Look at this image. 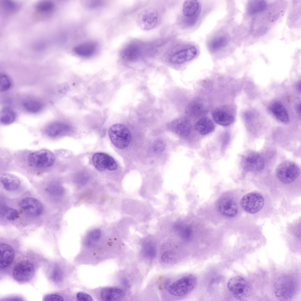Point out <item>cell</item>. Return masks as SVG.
Here are the masks:
<instances>
[{"label": "cell", "instance_id": "1", "mask_svg": "<svg viewBox=\"0 0 301 301\" xmlns=\"http://www.w3.org/2000/svg\"><path fill=\"white\" fill-rule=\"evenodd\" d=\"M296 290V282L294 278L286 274L279 277L274 286L275 295L281 301L291 300L294 296Z\"/></svg>", "mask_w": 301, "mask_h": 301}, {"label": "cell", "instance_id": "2", "mask_svg": "<svg viewBox=\"0 0 301 301\" xmlns=\"http://www.w3.org/2000/svg\"><path fill=\"white\" fill-rule=\"evenodd\" d=\"M227 287L232 295L238 300H245L250 295V284L246 279L241 276L231 278L228 281Z\"/></svg>", "mask_w": 301, "mask_h": 301}, {"label": "cell", "instance_id": "3", "mask_svg": "<svg viewBox=\"0 0 301 301\" xmlns=\"http://www.w3.org/2000/svg\"><path fill=\"white\" fill-rule=\"evenodd\" d=\"M110 138L116 147L123 149L129 145L131 135L127 128L123 124L117 123L111 126L108 130Z\"/></svg>", "mask_w": 301, "mask_h": 301}, {"label": "cell", "instance_id": "4", "mask_svg": "<svg viewBox=\"0 0 301 301\" xmlns=\"http://www.w3.org/2000/svg\"><path fill=\"white\" fill-rule=\"evenodd\" d=\"M300 170L297 165L290 161H285L277 167L276 174L281 182L288 184L294 181L298 176Z\"/></svg>", "mask_w": 301, "mask_h": 301}, {"label": "cell", "instance_id": "5", "mask_svg": "<svg viewBox=\"0 0 301 301\" xmlns=\"http://www.w3.org/2000/svg\"><path fill=\"white\" fill-rule=\"evenodd\" d=\"M196 282V278L194 276L189 275L175 282L169 286L168 290L172 295L184 296L193 290Z\"/></svg>", "mask_w": 301, "mask_h": 301}, {"label": "cell", "instance_id": "6", "mask_svg": "<svg viewBox=\"0 0 301 301\" xmlns=\"http://www.w3.org/2000/svg\"><path fill=\"white\" fill-rule=\"evenodd\" d=\"M29 162L34 166L45 168L52 166L55 161V157L51 151L41 149L30 153L28 156Z\"/></svg>", "mask_w": 301, "mask_h": 301}, {"label": "cell", "instance_id": "7", "mask_svg": "<svg viewBox=\"0 0 301 301\" xmlns=\"http://www.w3.org/2000/svg\"><path fill=\"white\" fill-rule=\"evenodd\" d=\"M264 203L262 195L256 192H251L244 195L240 201V205L246 212L251 214L255 213L263 207Z\"/></svg>", "mask_w": 301, "mask_h": 301}, {"label": "cell", "instance_id": "8", "mask_svg": "<svg viewBox=\"0 0 301 301\" xmlns=\"http://www.w3.org/2000/svg\"><path fill=\"white\" fill-rule=\"evenodd\" d=\"M136 21L138 26L141 29L145 31L151 30L157 24L158 13L153 8L146 9L138 14Z\"/></svg>", "mask_w": 301, "mask_h": 301}, {"label": "cell", "instance_id": "9", "mask_svg": "<svg viewBox=\"0 0 301 301\" xmlns=\"http://www.w3.org/2000/svg\"><path fill=\"white\" fill-rule=\"evenodd\" d=\"M35 273V268L33 265L27 261H22L18 262L14 267L13 276L16 281L25 282L31 279Z\"/></svg>", "mask_w": 301, "mask_h": 301}, {"label": "cell", "instance_id": "10", "mask_svg": "<svg viewBox=\"0 0 301 301\" xmlns=\"http://www.w3.org/2000/svg\"><path fill=\"white\" fill-rule=\"evenodd\" d=\"M92 160L94 167L99 171H103L106 169L114 170L117 168L115 160L110 156L104 153H95L93 156Z\"/></svg>", "mask_w": 301, "mask_h": 301}, {"label": "cell", "instance_id": "11", "mask_svg": "<svg viewBox=\"0 0 301 301\" xmlns=\"http://www.w3.org/2000/svg\"><path fill=\"white\" fill-rule=\"evenodd\" d=\"M243 164L244 169L247 171L258 172L263 168L264 161L260 155L255 153H251L244 157Z\"/></svg>", "mask_w": 301, "mask_h": 301}, {"label": "cell", "instance_id": "12", "mask_svg": "<svg viewBox=\"0 0 301 301\" xmlns=\"http://www.w3.org/2000/svg\"><path fill=\"white\" fill-rule=\"evenodd\" d=\"M20 208L23 211L33 216H37L42 213L43 209V205L38 200L35 198L27 197L20 201Z\"/></svg>", "mask_w": 301, "mask_h": 301}, {"label": "cell", "instance_id": "13", "mask_svg": "<svg viewBox=\"0 0 301 301\" xmlns=\"http://www.w3.org/2000/svg\"><path fill=\"white\" fill-rule=\"evenodd\" d=\"M197 51L194 46H191L175 53L169 58L170 62L172 64L179 65L191 60L196 55Z\"/></svg>", "mask_w": 301, "mask_h": 301}, {"label": "cell", "instance_id": "14", "mask_svg": "<svg viewBox=\"0 0 301 301\" xmlns=\"http://www.w3.org/2000/svg\"><path fill=\"white\" fill-rule=\"evenodd\" d=\"M217 208L221 214L228 217L235 216L238 211L235 201L228 198H224L220 199L218 203Z\"/></svg>", "mask_w": 301, "mask_h": 301}, {"label": "cell", "instance_id": "15", "mask_svg": "<svg viewBox=\"0 0 301 301\" xmlns=\"http://www.w3.org/2000/svg\"><path fill=\"white\" fill-rule=\"evenodd\" d=\"M98 47L96 43L92 41H87L76 46L73 49V51L79 56L88 57L95 53Z\"/></svg>", "mask_w": 301, "mask_h": 301}, {"label": "cell", "instance_id": "16", "mask_svg": "<svg viewBox=\"0 0 301 301\" xmlns=\"http://www.w3.org/2000/svg\"><path fill=\"white\" fill-rule=\"evenodd\" d=\"M14 253L12 248L5 243L0 245V267L5 268L9 266L12 262Z\"/></svg>", "mask_w": 301, "mask_h": 301}, {"label": "cell", "instance_id": "17", "mask_svg": "<svg viewBox=\"0 0 301 301\" xmlns=\"http://www.w3.org/2000/svg\"><path fill=\"white\" fill-rule=\"evenodd\" d=\"M69 129L68 126L60 122H54L49 125L45 129L46 135L51 138H56L66 133Z\"/></svg>", "mask_w": 301, "mask_h": 301}, {"label": "cell", "instance_id": "18", "mask_svg": "<svg viewBox=\"0 0 301 301\" xmlns=\"http://www.w3.org/2000/svg\"><path fill=\"white\" fill-rule=\"evenodd\" d=\"M125 295L121 289L116 287H106L103 289L101 293L102 300L105 301H118L122 299Z\"/></svg>", "mask_w": 301, "mask_h": 301}, {"label": "cell", "instance_id": "19", "mask_svg": "<svg viewBox=\"0 0 301 301\" xmlns=\"http://www.w3.org/2000/svg\"><path fill=\"white\" fill-rule=\"evenodd\" d=\"M0 181L4 188L9 191L16 190L21 184L20 181L18 177L8 173H3L1 175Z\"/></svg>", "mask_w": 301, "mask_h": 301}, {"label": "cell", "instance_id": "20", "mask_svg": "<svg viewBox=\"0 0 301 301\" xmlns=\"http://www.w3.org/2000/svg\"><path fill=\"white\" fill-rule=\"evenodd\" d=\"M269 110L273 115L278 120L284 123L287 124L290 120L288 114L282 104L276 102L270 107Z\"/></svg>", "mask_w": 301, "mask_h": 301}, {"label": "cell", "instance_id": "21", "mask_svg": "<svg viewBox=\"0 0 301 301\" xmlns=\"http://www.w3.org/2000/svg\"><path fill=\"white\" fill-rule=\"evenodd\" d=\"M172 125L176 132L182 137H185L190 133L191 124L188 120L184 118H179L174 121Z\"/></svg>", "mask_w": 301, "mask_h": 301}, {"label": "cell", "instance_id": "22", "mask_svg": "<svg viewBox=\"0 0 301 301\" xmlns=\"http://www.w3.org/2000/svg\"><path fill=\"white\" fill-rule=\"evenodd\" d=\"M212 116L216 123L224 126L231 125L234 120V117L232 114L222 110L215 111L213 112Z\"/></svg>", "mask_w": 301, "mask_h": 301}, {"label": "cell", "instance_id": "23", "mask_svg": "<svg viewBox=\"0 0 301 301\" xmlns=\"http://www.w3.org/2000/svg\"><path fill=\"white\" fill-rule=\"evenodd\" d=\"M214 125L212 121L207 117H203L196 123L195 128L201 134L205 135L210 133L214 129Z\"/></svg>", "mask_w": 301, "mask_h": 301}, {"label": "cell", "instance_id": "24", "mask_svg": "<svg viewBox=\"0 0 301 301\" xmlns=\"http://www.w3.org/2000/svg\"><path fill=\"white\" fill-rule=\"evenodd\" d=\"M199 4L198 1L195 0L185 1L183 4L182 11L184 15L188 18L197 16L198 14Z\"/></svg>", "mask_w": 301, "mask_h": 301}, {"label": "cell", "instance_id": "25", "mask_svg": "<svg viewBox=\"0 0 301 301\" xmlns=\"http://www.w3.org/2000/svg\"><path fill=\"white\" fill-rule=\"evenodd\" d=\"M141 51L139 48L134 44L130 45L124 48L121 55L123 58L129 61L136 60L140 55Z\"/></svg>", "mask_w": 301, "mask_h": 301}, {"label": "cell", "instance_id": "26", "mask_svg": "<svg viewBox=\"0 0 301 301\" xmlns=\"http://www.w3.org/2000/svg\"><path fill=\"white\" fill-rule=\"evenodd\" d=\"M16 117V113L14 111L10 108L6 107L1 112L0 121L5 125L9 124L14 122Z\"/></svg>", "mask_w": 301, "mask_h": 301}, {"label": "cell", "instance_id": "27", "mask_svg": "<svg viewBox=\"0 0 301 301\" xmlns=\"http://www.w3.org/2000/svg\"><path fill=\"white\" fill-rule=\"evenodd\" d=\"M228 43V40L226 37L219 36L211 41L209 44V47L211 51L215 52L225 47Z\"/></svg>", "mask_w": 301, "mask_h": 301}, {"label": "cell", "instance_id": "28", "mask_svg": "<svg viewBox=\"0 0 301 301\" xmlns=\"http://www.w3.org/2000/svg\"><path fill=\"white\" fill-rule=\"evenodd\" d=\"M267 6L266 2L263 0H253L249 3L248 10L250 14L260 12L265 10Z\"/></svg>", "mask_w": 301, "mask_h": 301}, {"label": "cell", "instance_id": "29", "mask_svg": "<svg viewBox=\"0 0 301 301\" xmlns=\"http://www.w3.org/2000/svg\"><path fill=\"white\" fill-rule=\"evenodd\" d=\"M24 109L28 112L32 113H36L41 111L43 107L42 103L39 101L35 100H29L23 103Z\"/></svg>", "mask_w": 301, "mask_h": 301}, {"label": "cell", "instance_id": "30", "mask_svg": "<svg viewBox=\"0 0 301 301\" xmlns=\"http://www.w3.org/2000/svg\"><path fill=\"white\" fill-rule=\"evenodd\" d=\"M37 11L41 14H48L52 12L54 8L53 3L48 0L40 1L36 6Z\"/></svg>", "mask_w": 301, "mask_h": 301}, {"label": "cell", "instance_id": "31", "mask_svg": "<svg viewBox=\"0 0 301 301\" xmlns=\"http://www.w3.org/2000/svg\"><path fill=\"white\" fill-rule=\"evenodd\" d=\"M101 235V232L99 230L96 229L91 231L86 238L85 245L88 247L93 246L99 240Z\"/></svg>", "mask_w": 301, "mask_h": 301}, {"label": "cell", "instance_id": "32", "mask_svg": "<svg viewBox=\"0 0 301 301\" xmlns=\"http://www.w3.org/2000/svg\"><path fill=\"white\" fill-rule=\"evenodd\" d=\"M50 277L56 282H60L62 280L63 273L61 269L57 264L53 266L50 272Z\"/></svg>", "mask_w": 301, "mask_h": 301}, {"label": "cell", "instance_id": "33", "mask_svg": "<svg viewBox=\"0 0 301 301\" xmlns=\"http://www.w3.org/2000/svg\"><path fill=\"white\" fill-rule=\"evenodd\" d=\"M11 82L9 77L6 75L2 74L0 76V89L1 91H7L11 86Z\"/></svg>", "mask_w": 301, "mask_h": 301}, {"label": "cell", "instance_id": "34", "mask_svg": "<svg viewBox=\"0 0 301 301\" xmlns=\"http://www.w3.org/2000/svg\"><path fill=\"white\" fill-rule=\"evenodd\" d=\"M3 213L6 218L10 220H14L18 217V213L16 210L9 207H5L3 209Z\"/></svg>", "mask_w": 301, "mask_h": 301}, {"label": "cell", "instance_id": "35", "mask_svg": "<svg viewBox=\"0 0 301 301\" xmlns=\"http://www.w3.org/2000/svg\"><path fill=\"white\" fill-rule=\"evenodd\" d=\"M4 9L7 12L12 13L18 9V5L14 2L10 0H4L2 2Z\"/></svg>", "mask_w": 301, "mask_h": 301}, {"label": "cell", "instance_id": "36", "mask_svg": "<svg viewBox=\"0 0 301 301\" xmlns=\"http://www.w3.org/2000/svg\"><path fill=\"white\" fill-rule=\"evenodd\" d=\"M143 252L145 256L149 258L155 256L156 251L154 246L151 244H147L143 248Z\"/></svg>", "mask_w": 301, "mask_h": 301}, {"label": "cell", "instance_id": "37", "mask_svg": "<svg viewBox=\"0 0 301 301\" xmlns=\"http://www.w3.org/2000/svg\"><path fill=\"white\" fill-rule=\"evenodd\" d=\"M83 5L86 7L89 8H96L99 7L101 4L102 2L99 1H84L83 2Z\"/></svg>", "mask_w": 301, "mask_h": 301}, {"label": "cell", "instance_id": "38", "mask_svg": "<svg viewBox=\"0 0 301 301\" xmlns=\"http://www.w3.org/2000/svg\"><path fill=\"white\" fill-rule=\"evenodd\" d=\"M45 301H63V298L56 294H49L45 296L44 298Z\"/></svg>", "mask_w": 301, "mask_h": 301}, {"label": "cell", "instance_id": "39", "mask_svg": "<svg viewBox=\"0 0 301 301\" xmlns=\"http://www.w3.org/2000/svg\"><path fill=\"white\" fill-rule=\"evenodd\" d=\"M77 297L78 300L81 301H92L93 299L89 295L86 293L80 292L77 295Z\"/></svg>", "mask_w": 301, "mask_h": 301}, {"label": "cell", "instance_id": "40", "mask_svg": "<svg viewBox=\"0 0 301 301\" xmlns=\"http://www.w3.org/2000/svg\"><path fill=\"white\" fill-rule=\"evenodd\" d=\"M164 144L161 141H157L154 143V150L156 152H160L163 150L164 148Z\"/></svg>", "mask_w": 301, "mask_h": 301}, {"label": "cell", "instance_id": "41", "mask_svg": "<svg viewBox=\"0 0 301 301\" xmlns=\"http://www.w3.org/2000/svg\"><path fill=\"white\" fill-rule=\"evenodd\" d=\"M50 189L51 192L53 194H61L63 191V189L61 187L56 185H53Z\"/></svg>", "mask_w": 301, "mask_h": 301}, {"label": "cell", "instance_id": "42", "mask_svg": "<svg viewBox=\"0 0 301 301\" xmlns=\"http://www.w3.org/2000/svg\"><path fill=\"white\" fill-rule=\"evenodd\" d=\"M296 109L297 112L298 113L300 114V104L298 103L297 104L295 107Z\"/></svg>", "mask_w": 301, "mask_h": 301}, {"label": "cell", "instance_id": "43", "mask_svg": "<svg viewBox=\"0 0 301 301\" xmlns=\"http://www.w3.org/2000/svg\"><path fill=\"white\" fill-rule=\"evenodd\" d=\"M300 81H298L296 83L295 85L296 88L299 91H300Z\"/></svg>", "mask_w": 301, "mask_h": 301}]
</instances>
